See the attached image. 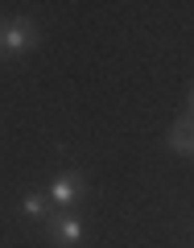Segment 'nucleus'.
<instances>
[{
    "mask_svg": "<svg viewBox=\"0 0 194 248\" xmlns=\"http://www.w3.org/2000/svg\"><path fill=\"white\" fill-rule=\"evenodd\" d=\"M37 37H42V29L29 17H9L0 25V46H4V54H29L37 46Z\"/></svg>",
    "mask_w": 194,
    "mask_h": 248,
    "instance_id": "obj_2",
    "label": "nucleus"
},
{
    "mask_svg": "<svg viewBox=\"0 0 194 248\" xmlns=\"http://www.w3.org/2000/svg\"><path fill=\"white\" fill-rule=\"evenodd\" d=\"M0 58H4V46H0Z\"/></svg>",
    "mask_w": 194,
    "mask_h": 248,
    "instance_id": "obj_7",
    "label": "nucleus"
},
{
    "mask_svg": "<svg viewBox=\"0 0 194 248\" xmlns=\"http://www.w3.org/2000/svg\"><path fill=\"white\" fill-rule=\"evenodd\" d=\"M165 145H169L174 153H186V157H194V120H190V116H182V120L169 124Z\"/></svg>",
    "mask_w": 194,
    "mask_h": 248,
    "instance_id": "obj_4",
    "label": "nucleus"
},
{
    "mask_svg": "<svg viewBox=\"0 0 194 248\" xmlns=\"http://www.w3.org/2000/svg\"><path fill=\"white\" fill-rule=\"evenodd\" d=\"M186 116H190V120H194V91H190V112H186Z\"/></svg>",
    "mask_w": 194,
    "mask_h": 248,
    "instance_id": "obj_6",
    "label": "nucleus"
},
{
    "mask_svg": "<svg viewBox=\"0 0 194 248\" xmlns=\"http://www.w3.org/2000/svg\"><path fill=\"white\" fill-rule=\"evenodd\" d=\"M17 211H21V219L45 223V219H50V215H54V203H50V199H45V190H29V195L21 199V207H17Z\"/></svg>",
    "mask_w": 194,
    "mask_h": 248,
    "instance_id": "obj_5",
    "label": "nucleus"
},
{
    "mask_svg": "<svg viewBox=\"0 0 194 248\" xmlns=\"http://www.w3.org/2000/svg\"><path fill=\"white\" fill-rule=\"evenodd\" d=\"M0 25H4V21H0Z\"/></svg>",
    "mask_w": 194,
    "mask_h": 248,
    "instance_id": "obj_8",
    "label": "nucleus"
},
{
    "mask_svg": "<svg viewBox=\"0 0 194 248\" xmlns=\"http://www.w3.org/2000/svg\"><path fill=\"white\" fill-rule=\"evenodd\" d=\"M45 240H50L54 248H79L83 244V219L75 211H54L50 219L42 223Z\"/></svg>",
    "mask_w": 194,
    "mask_h": 248,
    "instance_id": "obj_3",
    "label": "nucleus"
},
{
    "mask_svg": "<svg viewBox=\"0 0 194 248\" xmlns=\"http://www.w3.org/2000/svg\"><path fill=\"white\" fill-rule=\"evenodd\" d=\"M45 199L54 203V211H75V207L87 199V182H83L79 170H62V174L50 178V186H45Z\"/></svg>",
    "mask_w": 194,
    "mask_h": 248,
    "instance_id": "obj_1",
    "label": "nucleus"
}]
</instances>
